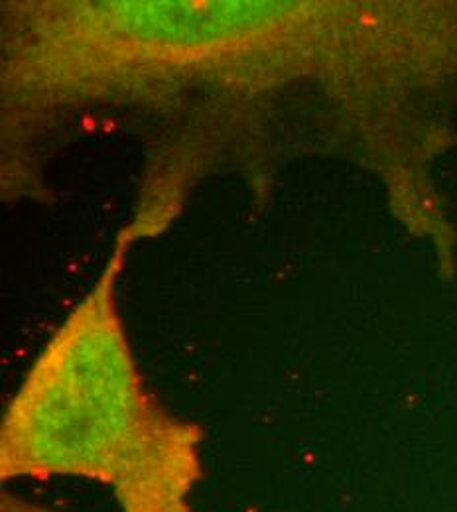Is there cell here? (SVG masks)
Listing matches in <instances>:
<instances>
[{
	"instance_id": "cell-1",
	"label": "cell",
	"mask_w": 457,
	"mask_h": 512,
	"mask_svg": "<svg viewBox=\"0 0 457 512\" xmlns=\"http://www.w3.org/2000/svg\"><path fill=\"white\" fill-rule=\"evenodd\" d=\"M197 438L150 406L99 304L71 321L16 400L0 477L75 475L109 485L123 512H194Z\"/></svg>"
}]
</instances>
